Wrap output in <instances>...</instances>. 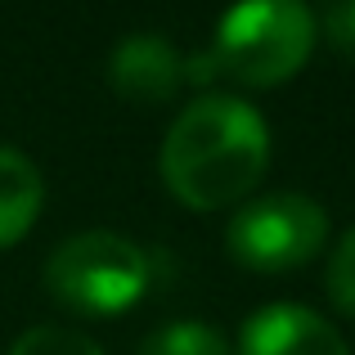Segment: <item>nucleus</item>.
<instances>
[{"instance_id": "7", "label": "nucleus", "mask_w": 355, "mask_h": 355, "mask_svg": "<svg viewBox=\"0 0 355 355\" xmlns=\"http://www.w3.org/2000/svg\"><path fill=\"white\" fill-rule=\"evenodd\" d=\"M45 202L41 166L14 144H0V248H14L36 225Z\"/></svg>"}, {"instance_id": "6", "label": "nucleus", "mask_w": 355, "mask_h": 355, "mask_svg": "<svg viewBox=\"0 0 355 355\" xmlns=\"http://www.w3.org/2000/svg\"><path fill=\"white\" fill-rule=\"evenodd\" d=\"M234 355H351V347L320 311L270 302L243 320Z\"/></svg>"}, {"instance_id": "2", "label": "nucleus", "mask_w": 355, "mask_h": 355, "mask_svg": "<svg viewBox=\"0 0 355 355\" xmlns=\"http://www.w3.org/2000/svg\"><path fill=\"white\" fill-rule=\"evenodd\" d=\"M315 9L306 0H234L211 36L220 77L252 90L293 81L315 54Z\"/></svg>"}, {"instance_id": "11", "label": "nucleus", "mask_w": 355, "mask_h": 355, "mask_svg": "<svg viewBox=\"0 0 355 355\" xmlns=\"http://www.w3.org/2000/svg\"><path fill=\"white\" fill-rule=\"evenodd\" d=\"M342 32H347V41L355 45V0H342Z\"/></svg>"}, {"instance_id": "3", "label": "nucleus", "mask_w": 355, "mask_h": 355, "mask_svg": "<svg viewBox=\"0 0 355 355\" xmlns=\"http://www.w3.org/2000/svg\"><path fill=\"white\" fill-rule=\"evenodd\" d=\"M45 288L77 315H121L153 288V257L113 230H81L45 257Z\"/></svg>"}, {"instance_id": "4", "label": "nucleus", "mask_w": 355, "mask_h": 355, "mask_svg": "<svg viewBox=\"0 0 355 355\" xmlns=\"http://www.w3.org/2000/svg\"><path fill=\"white\" fill-rule=\"evenodd\" d=\"M329 243V211L320 198L297 189H275L239 202L225 225V248L239 266L261 275H284L315 261Z\"/></svg>"}, {"instance_id": "9", "label": "nucleus", "mask_w": 355, "mask_h": 355, "mask_svg": "<svg viewBox=\"0 0 355 355\" xmlns=\"http://www.w3.org/2000/svg\"><path fill=\"white\" fill-rule=\"evenodd\" d=\"M9 355H108L95 338H86L81 329H63V324H36L14 338Z\"/></svg>"}, {"instance_id": "5", "label": "nucleus", "mask_w": 355, "mask_h": 355, "mask_svg": "<svg viewBox=\"0 0 355 355\" xmlns=\"http://www.w3.org/2000/svg\"><path fill=\"white\" fill-rule=\"evenodd\" d=\"M108 86L139 108L171 104L184 86V54L162 32H126L108 54Z\"/></svg>"}, {"instance_id": "8", "label": "nucleus", "mask_w": 355, "mask_h": 355, "mask_svg": "<svg viewBox=\"0 0 355 355\" xmlns=\"http://www.w3.org/2000/svg\"><path fill=\"white\" fill-rule=\"evenodd\" d=\"M135 355H234V347L207 320H166L139 338Z\"/></svg>"}, {"instance_id": "10", "label": "nucleus", "mask_w": 355, "mask_h": 355, "mask_svg": "<svg viewBox=\"0 0 355 355\" xmlns=\"http://www.w3.org/2000/svg\"><path fill=\"white\" fill-rule=\"evenodd\" d=\"M324 288H329V302L355 320V225L333 248L329 266H324Z\"/></svg>"}, {"instance_id": "1", "label": "nucleus", "mask_w": 355, "mask_h": 355, "mask_svg": "<svg viewBox=\"0 0 355 355\" xmlns=\"http://www.w3.org/2000/svg\"><path fill=\"white\" fill-rule=\"evenodd\" d=\"M270 166V126L243 95L202 90L175 113L157 148V171L171 198L193 211L248 202Z\"/></svg>"}]
</instances>
